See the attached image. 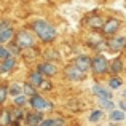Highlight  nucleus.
<instances>
[{"mask_svg": "<svg viewBox=\"0 0 126 126\" xmlns=\"http://www.w3.org/2000/svg\"><path fill=\"white\" fill-rule=\"evenodd\" d=\"M126 118L125 112L123 110H112L110 112V120L113 121V123H118V121H123Z\"/></svg>", "mask_w": 126, "mask_h": 126, "instance_id": "aec40b11", "label": "nucleus"}, {"mask_svg": "<svg viewBox=\"0 0 126 126\" xmlns=\"http://www.w3.org/2000/svg\"><path fill=\"white\" fill-rule=\"evenodd\" d=\"M37 72H40L43 77H54L58 74V67H56L53 62L46 61V62H40L37 65Z\"/></svg>", "mask_w": 126, "mask_h": 126, "instance_id": "0eeeda50", "label": "nucleus"}, {"mask_svg": "<svg viewBox=\"0 0 126 126\" xmlns=\"http://www.w3.org/2000/svg\"><path fill=\"white\" fill-rule=\"evenodd\" d=\"M99 104L104 110H113V101L112 99H99Z\"/></svg>", "mask_w": 126, "mask_h": 126, "instance_id": "5701e85b", "label": "nucleus"}, {"mask_svg": "<svg viewBox=\"0 0 126 126\" xmlns=\"http://www.w3.org/2000/svg\"><path fill=\"white\" fill-rule=\"evenodd\" d=\"M109 70H110L113 75H118L121 70H123V61H121L120 58L113 59V61L110 62V65H109Z\"/></svg>", "mask_w": 126, "mask_h": 126, "instance_id": "4468645a", "label": "nucleus"}, {"mask_svg": "<svg viewBox=\"0 0 126 126\" xmlns=\"http://www.w3.org/2000/svg\"><path fill=\"white\" fill-rule=\"evenodd\" d=\"M121 85H123V80H121V78H118V77H112V78H110V81H109V86H110L112 89L120 88Z\"/></svg>", "mask_w": 126, "mask_h": 126, "instance_id": "a878e982", "label": "nucleus"}, {"mask_svg": "<svg viewBox=\"0 0 126 126\" xmlns=\"http://www.w3.org/2000/svg\"><path fill=\"white\" fill-rule=\"evenodd\" d=\"M109 65H110V62L105 59V56L97 54V56L93 58L91 69H93V72H94L96 75H102V74H105V72H109Z\"/></svg>", "mask_w": 126, "mask_h": 126, "instance_id": "f03ea898", "label": "nucleus"}, {"mask_svg": "<svg viewBox=\"0 0 126 126\" xmlns=\"http://www.w3.org/2000/svg\"><path fill=\"white\" fill-rule=\"evenodd\" d=\"M11 26H10L8 21H0V32L2 31H6V29H10Z\"/></svg>", "mask_w": 126, "mask_h": 126, "instance_id": "c85d7f7f", "label": "nucleus"}, {"mask_svg": "<svg viewBox=\"0 0 126 126\" xmlns=\"http://www.w3.org/2000/svg\"><path fill=\"white\" fill-rule=\"evenodd\" d=\"M40 88L43 89V91H51V83H49V81H43V83L40 85Z\"/></svg>", "mask_w": 126, "mask_h": 126, "instance_id": "c756f323", "label": "nucleus"}, {"mask_svg": "<svg viewBox=\"0 0 126 126\" xmlns=\"http://www.w3.org/2000/svg\"><path fill=\"white\" fill-rule=\"evenodd\" d=\"M102 117H104V112H102V110H93L91 115H89V121L96 123V121H99Z\"/></svg>", "mask_w": 126, "mask_h": 126, "instance_id": "b1692460", "label": "nucleus"}, {"mask_svg": "<svg viewBox=\"0 0 126 126\" xmlns=\"http://www.w3.org/2000/svg\"><path fill=\"white\" fill-rule=\"evenodd\" d=\"M43 120H45V118H43L42 112H32V113H27L26 118H24V121H26L27 126H38Z\"/></svg>", "mask_w": 126, "mask_h": 126, "instance_id": "1a4fd4ad", "label": "nucleus"}, {"mask_svg": "<svg viewBox=\"0 0 126 126\" xmlns=\"http://www.w3.org/2000/svg\"><path fill=\"white\" fill-rule=\"evenodd\" d=\"M91 62H93V59L89 58V56H78L74 61V64L77 65L81 72H88L89 69H91Z\"/></svg>", "mask_w": 126, "mask_h": 126, "instance_id": "9d476101", "label": "nucleus"}, {"mask_svg": "<svg viewBox=\"0 0 126 126\" xmlns=\"http://www.w3.org/2000/svg\"><path fill=\"white\" fill-rule=\"evenodd\" d=\"M10 125H11V113H10V110L3 109V110H0V126H10Z\"/></svg>", "mask_w": 126, "mask_h": 126, "instance_id": "dca6fc26", "label": "nucleus"}, {"mask_svg": "<svg viewBox=\"0 0 126 126\" xmlns=\"http://www.w3.org/2000/svg\"><path fill=\"white\" fill-rule=\"evenodd\" d=\"M16 45L19 49H29L34 46V35L27 31H19L16 34Z\"/></svg>", "mask_w": 126, "mask_h": 126, "instance_id": "7ed1b4c3", "label": "nucleus"}, {"mask_svg": "<svg viewBox=\"0 0 126 126\" xmlns=\"http://www.w3.org/2000/svg\"><path fill=\"white\" fill-rule=\"evenodd\" d=\"M105 126H118V125H115V123H110V125H105Z\"/></svg>", "mask_w": 126, "mask_h": 126, "instance_id": "2f4dec72", "label": "nucleus"}, {"mask_svg": "<svg viewBox=\"0 0 126 126\" xmlns=\"http://www.w3.org/2000/svg\"><path fill=\"white\" fill-rule=\"evenodd\" d=\"M93 94L97 96L99 99H112V91L104 88L102 85H94L93 86Z\"/></svg>", "mask_w": 126, "mask_h": 126, "instance_id": "9b49d317", "label": "nucleus"}, {"mask_svg": "<svg viewBox=\"0 0 126 126\" xmlns=\"http://www.w3.org/2000/svg\"><path fill=\"white\" fill-rule=\"evenodd\" d=\"M6 97H8V86L0 85V104H5Z\"/></svg>", "mask_w": 126, "mask_h": 126, "instance_id": "393cba45", "label": "nucleus"}, {"mask_svg": "<svg viewBox=\"0 0 126 126\" xmlns=\"http://www.w3.org/2000/svg\"><path fill=\"white\" fill-rule=\"evenodd\" d=\"M32 31L43 43H51L58 37V32H56L54 26H51L48 21H43V19L32 22Z\"/></svg>", "mask_w": 126, "mask_h": 126, "instance_id": "f257e3e1", "label": "nucleus"}, {"mask_svg": "<svg viewBox=\"0 0 126 126\" xmlns=\"http://www.w3.org/2000/svg\"><path fill=\"white\" fill-rule=\"evenodd\" d=\"M29 104H31V107L34 109V110H37V112L46 110V109H53V104H51V102H48V101H46L43 96H40V94L32 96V97L29 99Z\"/></svg>", "mask_w": 126, "mask_h": 126, "instance_id": "20e7f679", "label": "nucleus"}, {"mask_svg": "<svg viewBox=\"0 0 126 126\" xmlns=\"http://www.w3.org/2000/svg\"><path fill=\"white\" fill-rule=\"evenodd\" d=\"M15 37V31L11 27L6 29V31H2L0 32V45H5V43H10Z\"/></svg>", "mask_w": 126, "mask_h": 126, "instance_id": "2eb2a0df", "label": "nucleus"}, {"mask_svg": "<svg viewBox=\"0 0 126 126\" xmlns=\"http://www.w3.org/2000/svg\"><path fill=\"white\" fill-rule=\"evenodd\" d=\"M120 26H121V21H120V19L110 18V19H109V21L104 24L102 32H104L105 35H115V34H117V31L120 29Z\"/></svg>", "mask_w": 126, "mask_h": 126, "instance_id": "6e6552de", "label": "nucleus"}, {"mask_svg": "<svg viewBox=\"0 0 126 126\" xmlns=\"http://www.w3.org/2000/svg\"><path fill=\"white\" fill-rule=\"evenodd\" d=\"M21 93H22V88H21V85H19V83H13V85L8 86V94H11L13 97L21 96Z\"/></svg>", "mask_w": 126, "mask_h": 126, "instance_id": "412c9836", "label": "nucleus"}, {"mask_svg": "<svg viewBox=\"0 0 126 126\" xmlns=\"http://www.w3.org/2000/svg\"><path fill=\"white\" fill-rule=\"evenodd\" d=\"M16 65V59L13 58V56H10V58L3 59L2 62H0V74H6V72L13 70Z\"/></svg>", "mask_w": 126, "mask_h": 126, "instance_id": "ddd939ff", "label": "nucleus"}, {"mask_svg": "<svg viewBox=\"0 0 126 126\" xmlns=\"http://www.w3.org/2000/svg\"><path fill=\"white\" fill-rule=\"evenodd\" d=\"M120 107H121V110L126 112V102L125 101H120Z\"/></svg>", "mask_w": 126, "mask_h": 126, "instance_id": "7c9ffc66", "label": "nucleus"}, {"mask_svg": "<svg viewBox=\"0 0 126 126\" xmlns=\"http://www.w3.org/2000/svg\"><path fill=\"white\" fill-rule=\"evenodd\" d=\"M10 49L8 48H5L3 45H0V61H3V59H6V58H10Z\"/></svg>", "mask_w": 126, "mask_h": 126, "instance_id": "cd10ccee", "label": "nucleus"}, {"mask_svg": "<svg viewBox=\"0 0 126 126\" xmlns=\"http://www.w3.org/2000/svg\"><path fill=\"white\" fill-rule=\"evenodd\" d=\"M22 91L26 93V96H29V99H31L32 96L37 94V91H35V86H34V85H31V83H26L24 86H22Z\"/></svg>", "mask_w": 126, "mask_h": 126, "instance_id": "4be33fe9", "label": "nucleus"}, {"mask_svg": "<svg viewBox=\"0 0 126 126\" xmlns=\"http://www.w3.org/2000/svg\"><path fill=\"white\" fill-rule=\"evenodd\" d=\"M64 75H65V78H69V80H72V81H81V80H85V72H81L75 64L67 65V67L64 69Z\"/></svg>", "mask_w": 126, "mask_h": 126, "instance_id": "39448f33", "label": "nucleus"}, {"mask_svg": "<svg viewBox=\"0 0 126 126\" xmlns=\"http://www.w3.org/2000/svg\"><path fill=\"white\" fill-rule=\"evenodd\" d=\"M86 24H88L91 29H102L105 22H104V19H102L99 15H91L88 19H86Z\"/></svg>", "mask_w": 126, "mask_h": 126, "instance_id": "f8f14e48", "label": "nucleus"}, {"mask_svg": "<svg viewBox=\"0 0 126 126\" xmlns=\"http://www.w3.org/2000/svg\"><path fill=\"white\" fill-rule=\"evenodd\" d=\"M26 118V115L22 113L21 110H13V113H11V125L13 126H19V123H21V120H24Z\"/></svg>", "mask_w": 126, "mask_h": 126, "instance_id": "a211bd4d", "label": "nucleus"}, {"mask_svg": "<svg viewBox=\"0 0 126 126\" xmlns=\"http://www.w3.org/2000/svg\"><path fill=\"white\" fill-rule=\"evenodd\" d=\"M29 78H31V85H34V86H38V88H40V85L43 83V75L40 74V72H32L31 75H29Z\"/></svg>", "mask_w": 126, "mask_h": 126, "instance_id": "f3484780", "label": "nucleus"}, {"mask_svg": "<svg viewBox=\"0 0 126 126\" xmlns=\"http://www.w3.org/2000/svg\"><path fill=\"white\" fill-rule=\"evenodd\" d=\"M65 121L64 120H56V118H46L43 120L38 126H64Z\"/></svg>", "mask_w": 126, "mask_h": 126, "instance_id": "6ab92c4d", "label": "nucleus"}, {"mask_svg": "<svg viewBox=\"0 0 126 126\" xmlns=\"http://www.w3.org/2000/svg\"><path fill=\"white\" fill-rule=\"evenodd\" d=\"M27 104V96H18V97H15V105L16 107H22V105Z\"/></svg>", "mask_w": 126, "mask_h": 126, "instance_id": "bb28decb", "label": "nucleus"}, {"mask_svg": "<svg viewBox=\"0 0 126 126\" xmlns=\"http://www.w3.org/2000/svg\"><path fill=\"white\" fill-rule=\"evenodd\" d=\"M107 46L110 51L113 53H120L123 51V49L126 48V38L123 37V35H117V37H110L107 42Z\"/></svg>", "mask_w": 126, "mask_h": 126, "instance_id": "423d86ee", "label": "nucleus"}]
</instances>
